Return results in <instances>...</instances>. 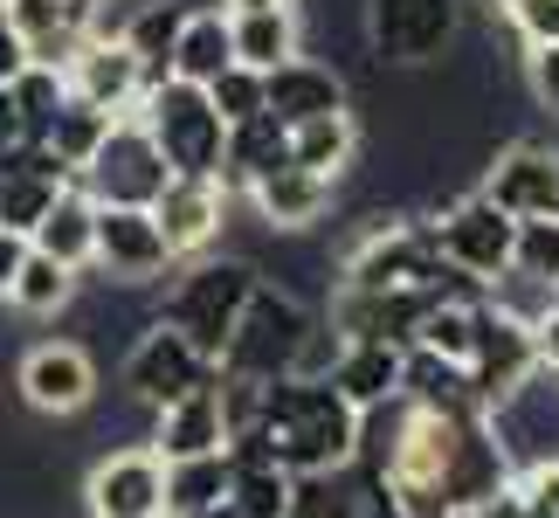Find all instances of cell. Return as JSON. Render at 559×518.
I'll return each instance as SVG.
<instances>
[{
	"mask_svg": "<svg viewBox=\"0 0 559 518\" xmlns=\"http://www.w3.org/2000/svg\"><path fill=\"white\" fill-rule=\"evenodd\" d=\"M235 443H255L276 470L290 478H325V470H346L359 449V408L338 395L332 380H270L263 408H255V428Z\"/></svg>",
	"mask_w": 559,
	"mask_h": 518,
	"instance_id": "cell-1",
	"label": "cell"
},
{
	"mask_svg": "<svg viewBox=\"0 0 559 518\" xmlns=\"http://www.w3.org/2000/svg\"><path fill=\"white\" fill-rule=\"evenodd\" d=\"M311 326H318V311L305 305V297L263 276V284L249 291L242 318H235V332L222 345V360H214V374H222V380H263V387L284 380V374H297V353H305Z\"/></svg>",
	"mask_w": 559,
	"mask_h": 518,
	"instance_id": "cell-2",
	"label": "cell"
},
{
	"mask_svg": "<svg viewBox=\"0 0 559 518\" xmlns=\"http://www.w3.org/2000/svg\"><path fill=\"white\" fill-rule=\"evenodd\" d=\"M255 284H263V270H255L249 256H193L174 284H166L153 318L187 332L207 360H222V345H228V332H235V318H242Z\"/></svg>",
	"mask_w": 559,
	"mask_h": 518,
	"instance_id": "cell-3",
	"label": "cell"
},
{
	"mask_svg": "<svg viewBox=\"0 0 559 518\" xmlns=\"http://www.w3.org/2000/svg\"><path fill=\"white\" fill-rule=\"evenodd\" d=\"M139 125L153 132V145L166 153V166L187 173V180H222V145H228V125L222 111L207 104L201 83H180V76H166L145 91L139 104Z\"/></svg>",
	"mask_w": 559,
	"mask_h": 518,
	"instance_id": "cell-4",
	"label": "cell"
},
{
	"mask_svg": "<svg viewBox=\"0 0 559 518\" xmlns=\"http://www.w3.org/2000/svg\"><path fill=\"white\" fill-rule=\"evenodd\" d=\"M359 35L380 70H428L456 49L463 8L456 0H359Z\"/></svg>",
	"mask_w": 559,
	"mask_h": 518,
	"instance_id": "cell-5",
	"label": "cell"
},
{
	"mask_svg": "<svg viewBox=\"0 0 559 518\" xmlns=\"http://www.w3.org/2000/svg\"><path fill=\"white\" fill-rule=\"evenodd\" d=\"M166 180H174V166H166V153L153 145V132L132 118H111V132H104V145L91 160L76 166V187L91 193L97 208H153Z\"/></svg>",
	"mask_w": 559,
	"mask_h": 518,
	"instance_id": "cell-6",
	"label": "cell"
},
{
	"mask_svg": "<svg viewBox=\"0 0 559 518\" xmlns=\"http://www.w3.org/2000/svg\"><path fill=\"white\" fill-rule=\"evenodd\" d=\"M484 428H490V443H498L511 478L539 470V463H559V374L552 366H532L511 395H498L484 408Z\"/></svg>",
	"mask_w": 559,
	"mask_h": 518,
	"instance_id": "cell-7",
	"label": "cell"
},
{
	"mask_svg": "<svg viewBox=\"0 0 559 518\" xmlns=\"http://www.w3.org/2000/svg\"><path fill=\"white\" fill-rule=\"evenodd\" d=\"M118 21L124 14H111V8L91 14V35H83L76 56L62 62V83H70V97L97 104V111L132 118L139 104H145V70H139V56H132V42L118 35Z\"/></svg>",
	"mask_w": 559,
	"mask_h": 518,
	"instance_id": "cell-8",
	"label": "cell"
},
{
	"mask_svg": "<svg viewBox=\"0 0 559 518\" xmlns=\"http://www.w3.org/2000/svg\"><path fill=\"white\" fill-rule=\"evenodd\" d=\"M428 235H436L442 263L469 276V284H490V276L511 270V243H519V222H511L504 208H490L484 193H463V201H449L436 222H428Z\"/></svg>",
	"mask_w": 559,
	"mask_h": 518,
	"instance_id": "cell-9",
	"label": "cell"
},
{
	"mask_svg": "<svg viewBox=\"0 0 559 518\" xmlns=\"http://www.w3.org/2000/svg\"><path fill=\"white\" fill-rule=\"evenodd\" d=\"M207 374H214V360H207L187 332L159 326V318L132 339V353H124V395H132L139 408H166L174 395L201 387Z\"/></svg>",
	"mask_w": 559,
	"mask_h": 518,
	"instance_id": "cell-10",
	"label": "cell"
},
{
	"mask_svg": "<svg viewBox=\"0 0 559 518\" xmlns=\"http://www.w3.org/2000/svg\"><path fill=\"white\" fill-rule=\"evenodd\" d=\"M14 387H21V408H35V415H83L97 401V360L76 339H41L21 353Z\"/></svg>",
	"mask_w": 559,
	"mask_h": 518,
	"instance_id": "cell-11",
	"label": "cell"
},
{
	"mask_svg": "<svg viewBox=\"0 0 559 518\" xmlns=\"http://www.w3.org/2000/svg\"><path fill=\"white\" fill-rule=\"evenodd\" d=\"M484 201L504 208L511 222H532V214H559V145L546 139H511L498 160L484 166Z\"/></svg>",
	"mask_w": 559,
	"mask_h": 518,
	"instance_id": "cell-12",
	"label": "cell"
},
{
	"mask_svg": "<svg viewBox=\"0 0 559 518\" xmlns=\"http://www.w3.org/2000/svg\"><path fill=\"white\" fill-rule=\"evenodd\" d=\"M83 505L91 518H166V463L153 443L111 449L91 478H83Z\"/></svg>",
	"mask_w": 559,
	"mask_h": 518,
	"instance_id": "cell-13",
	"label": "cell"
},
{
	"mask_svg": "<svg viewBox=\"0 0 559 518\" xmlns=\"http://www.w3.org/2000/svg\"><path fill=\"white\" fill-rule=\"evenodd\" d=\"M91 270H104L111 284H153L174 270V249L153 222V208H97V256Z\"/></svg>",
	"mask_w": 559,
	"mask_h": 518,
	"instance_id": "cell-14",
	"label": "cell"
},
{
	"mask_svg": "<svg viewBox=\"0 0 559 518\" xmlns=\"http://www.w3.org/2000/svg\"><path fill=\"white\" fill-rule=\"evenodd\" d=\"M153 222L166 235V249H174V263H193V256H207L214 235L228 228V187L222 180H187V173H174L166 193L153 201Z\"/></svg>",
	"mask_w": 559,
	"mask_h": 518,
	"instance_id": "cell-15",
	"label": "cell"
},
{
	"mask_svg": "<svg viewBox=\"0 0 559 518\" xmlns=\"http://www.w3.org/2000/svg\"><path fill=\"white\" fill-rule=\"evenodd\" d=\"M153 449H159V463H187V457H214V449H228L222 374H207L201 387H187V395H174L166 408H153Z\"/></svg>",
	"mask_w": 559,
	"mask_h": 518,
	"instance_id": "cell-16",
	"label": "cell"
},
{
	"mask_svg": "<svg viewBox=\"0 0 559 518\" xmlns=\"http://www.w3.org/2000/svg\"><path fill=\"white\" fill-rule=\"evenodd\" d=\"M532 366H539V353H532V332L519 326V318L490 311L477 297V345H469V387H477V401L490 408L498 395H511Z\"/></svg>",
	"mask_w": 559,
	"mask_h": 518,
	"instance_id": "cell-17",
	"label": "cell"
},
{
	"mask_svg": "<svg viewBox=\"0 0 559 518\" xmlns=\"http://www.w3.org/2000/svg\"><path fill=\"white\" fill-rule=\"evenodd\" d=\"M263 104H270V118H284V125H290V132H297V125H311V118L353 111L346 76H338L332 62H318V56H290V62H276V70L263 76Z\"/></svg>",
	"mask_w": 559,
	"mask_h": 518,
	"instance_id": "cell-18",
	"label": "cell"
},
{
	"mask_svg": "<svg viewBox=\"0 0 559 518\" xmlns=\"http://www.w3.org/2000/svg\"><path fill=\"white\" fill-rule=\"evenodd\" d=\"M332 193H338V180H325V173L276 166V173H263V180L249 187V208H255V222L270 235H311L332 214Z\"/></svg>",
	"mask_w": 559,
	"mask_h": 518,
	"instance_id": "cell-19",
	"label": "cell"
},
{
	"mask_svg": "<svg viewBox=\"0 0 559 518\" xmlns=\"http://www.w3.org/2000/svg\"><path fill=\"white\" fill-rule=\"evenodd\" d=\"M0 14L14 21L21 49H28V62H49V70H62V62L76 56V42L91 35V14L83 0H0Z\"/></svg>",
	"mask_w": 559,
	"mask_h": 518,
	"instance_id": "cell-20",
	"label": "cell"
},
{
	"mask_svg": "<svg viewBox=\"0 0 559 518\" xmlns=\"http://www.w3.org/2000/svg\"><path fill=\"white\" fill-rule=\"evenodd\" d=\"M28 243H35L41 256H56L62 270L83 276V270H91V256H97V201L70 180V187L56 193V208L28 228Z\"/></svg>",
	"mask_w": 559,
	"mask_h": 518,
	"instance_id": "cell-21",
	"label": "cell"
},
{
	"mask_svg": "<svg viewBox=\"0 0 559 518\" xmlns=\"http://www.w3.org/2000/svg\"><path fill=\"white\" fill-rule=\"evenodd\" d=\"M332 387L359 408V415H373V408L401 401V345L346 339V345H338V366H332Z\"/></svg>",
	"mask_w": 559,
	"mask_h": 518,
	"instance_id": "cell-22",
	"label": "cell"
},
{
	"mask_svg": "<svg viewBox=\"0 0 559 518\" xmlns=\"http://www.w3.org/2000/svg\"><path fill=\"white\" fill-rule=\"evenodd\" d=\"M276 166H290V125L284 118H270V111H255V118H242V125H228V145H222V187L235 193V187H255L263 173H276Z\"/></svg>",
	"mask_w": 559,
	"mask_h": 518,
	"instance_id": "cell-23",
	"label": "cell"
},
{
	"mask_svg": "<svg viewBox=\"0 0 559 518\" xmlns=\"http://www.w3.org/2000/svg\"><path fill=\"white\" fill-rule=\"evenodd\" d=\"M235 70V35H228V8H187L180 42H174V76L180 83H207Z\"/></svg>",
	"mask_w": 559,
	"mask_h": 518,
	"instance_id": "cell-24",
	"label": "cell"
},
{
	"mask_svg": "<svg viewBox=\"0 0 559 518\" xmlns=\"http://www.w3.org/2000/svg\"><path fill=\"white\" fill-rule=\"evenodd\" d=\"M180 21H187L180 0H132V8H124L118 35L132 42V56H139V70H145V91L174 76V42H180Z\"/></svg>",
	"mask_w": 559,
	"mask_h": 518,
	"instance_id": "cell-25",
	"label": "cell"
},
{
	"mask_svg": "<svg viewBox=\"0 0 559 518\" xmlns=\"http://www.w3.org/2000/svg\"><path fill=\"white\" fill-rule=\"evenodd\" d=\"M228 35H235V62L270 76L276 62L297 56V42H305V21H297V8H255V14H228Z\"/></svg>",
	"mask_w": 559,
	"mask_h": 518,
	"instance_id": "cell-26",
	"label": "cell"
},
{
	"mask_svg": "<svg viewBox=\"0 0 559 518\" xmlns=\"http://www.w3.org/2000/svg\"><path fill=\"white\" fill-rule=\"evenodd\" d=\"M401 401H421V408H484L477 387H469V366L428 353V345H401Z\"/></svg>",
	"mask_w": 559,
	"mask_h": 518,
	"instance_id": "cell-27",
	"label": "cell"
},
{
	"mask_svg": "<svg viewBox=\"0 0 559 518\" xmlns=\"http://www.w3.org/2000/svg\"><path fill=\"white\" fill-rule=\"evenodd\" d=\"M228 491H235V457L228 449L166 463V518H207L214 505H228Z\"/></svg>",
	"mask_w": 559,
	"mask_h": 518,
	"instance_id": "cell-28",
	"label": "cell"
},
{
	"mask_svg": "<svg viewBox=\"0 0 559 518\" xmlns=\"http://www.w3.org/2000/svg\"><path fill=\"white\" fill-rule=\"evenodd\" d=\"M359 160V118L353 111H332V118H311L290 132V166L305 173H325V180H346Z\"/></svg>",
	"mask_w": 559,
	"mask_h": 518,
	"instance_id": "cell-29",
	"label": "cell"
},
{
	"mask_svg": "<svg viewBox=\"0 0 559 518\" xmlns=\"http://www.w3.org/2000/svg\"><path fill=\"white\" fill-rule=\"evenodd\" d=\"M8 97H14V125H21V139L41 145V132H49V118L70 104V83H62V70H49V62H28L14 83H8Z\"/></svg>",
	"mask_w": 559,
	"mask_h": 518,
	"instance_id": "cell-30",
	"label": "cell"
},
{
	"mask_svg": "<svg viewBox=\"0 0 559 518\" xmlns=\"http://www.w3.org/2000/svg\"><path fill=\"white\" fill-rule=\"evenodd\" d=\"M104 132H111V111H97V104H83V97H70L62 111L49 118V132H41V145L70 166V180H76V166L104 145Z\"/></svg>",
	"mask_w": 559,
	"mask_h": 518,
	"instance_id": "cell-31",
	"label": "cell"
},
{
	"mask_svg": "<svg viewBox=\"0 0 559 518\" xmlns=\"http://www.w3.org/2000/svg\"><path fill=\"white\" fill-rule=\"evenodd\" d=\"M70 297H76V270H62L56 256L28 249V263H21L14 291H8V305H14V311H28V318H56L62 305H70Z\"/></svg>",
	"mask_w": 559,
	"mask_h": 518,
	"instance_id": "cell-32",
	"label": "cell"
},
{
	"mask_svg": "<svg viewBox=\"0 0 559 518\" xmlns=\"http://www.w3.org/2000/svg\"><path fill=\"white\" fill-rule=\"evenodd\" d=\"M511 270H525V276H539V284L559 291V214H532V222H519Z\"/></svg>",
	"mask_w": 559,
	"mask_h": 518,
	"instance_id": "cell-33",
	"label": "cell"
},
{
	"mask_svg": "<svg viewBox=\"0 0 559 518\" xmlns=\"http://www.w3.org/2000/svg\"><path fill=\"white\" fill-rule=\"evenodd\" d=\"M207 104L222 111V125H242V118H255V111H270V104H263V70H242V62H235V70H222V76L207 83Z\"/></svg>",
	"mask_w": 559,
	"mask_h": 518,
	"instance_id": "cell-34",
	"label": "cell"
},
{
	"mask_svg": "<svg viewBox=\"0 0 559 518\" xmlns=\"http://www.w3.org/2000/svg\"><path fill=\"white\" fill-rule=\"evenodd\" d=\"M504 21L519 28L525 49H546V42H559V0H519Z\"/></svg>",
	"mask_w": 559,
	"mask_h": 518,
	"instance_id": "cell-35",
	"label": "cell"
},
{
	"mask_svg": "<svg viewBox=\"0 0 559 518\" xmlns=\"http://www.w3.org/2000/svg\"><path fill=\"white\" fill-rule=\"evenodd\" d=\"M525 83H532V97H539V111L559 118V42H546V49H525Z\"/></svg>",
	"mask_w": 559,
	"mask_h": 518,
	"instance_id": "cell-36",
	"label": "cell"
},
{
	"mask_svg": "<svg viewBox=\"0 0 559 518\" xmlns=\"http://www.w3.org/2000/svg\"><path fill=\"white\" fill-rule=\"evenodd\" d=\"M28 235H21V228H0V297H8L14 291V276H21V263H28Z\"/></svg>",
	"mask_w": 559,
	"mask_h": 518,
	"instance_id": "cell-37",
	"label": "cell"
},
{
	"mask_svg": "<svg viewBox=\"0 0 559 518\" xmlns=\"http://www.w3.org/2000/svg\"><path fill=\"white\" fill-rule=\"evenodd\" d=\"M28 70V49H21V35H14V21L0 14V91H8V83Z\"/></svg>",
	"mask_w": 559,
	"mask_h": 518,
	"instance_id": "cell-38",
	"label": "cell"
},
{
	"mask_svg": "<svg viewBox=\"0 0 559 518\" xmlns=\"http://www.w3.org/2000/svg\"><path fill=\"white\" fill-rule=\"evenodd\" d=\"M532 353H539V366H552L559 374V297H552V311L532 326Z\"/></svg>",
	"mask_w": 559,
	"mask_h": 518,
	"instance_id": "cell-39",
	"label": "cell"
},
{
	"mask_svg": "<svg viewBox=\"0 0 559 518\" xmlns=\"http://www.w3.org/2000/svg\"><path fill=\"white\" fill-rule=\"evenodd\" d=\"M14 139H21V125H14V97L0 91V145H14Z\"/></svg>",
	"mask_w": 559,
	"mask_h": 518,
	"instance_id": "cell-40",
	"label": "cell"
},
{
	"mask_svg": "<svg viewBox=\"0 0 559 518\" xmlns=\"http://www.w3.org/2000/svg\"><path fill=\"white\" fill-rule=\"evenodd\" d=\"M228 14H255V8H297V0H222Z\"/></svg>",
	"mask_w": 559,
	"mask_h": 518,
	"instance_id": "cell-41",
	"label": "cell"
},
{
	"mask_svg": "<svg viewBox=\"0 0 559 518\" xmlns=\"http://www.w3.org/2000/svg\"><path fill=\"white\" fill-rule=\"evenodd\" d=\"M83 8H132V0H83Z\"/></svg>",
	"mask_w": 559,
	"mask_h": 518,
	"instance_id": "cell-42",
	"label": "cell"
},
{
	"mask_svg": "<svg viewBox=\"0 0 559 518\" xmlns=\"http://www.w3.org/2000/svg\"><path fill=\"white\" fill-rule=\"evenodd\" d=\"M484 8H498V14H511V8H519V0H484Z\"/></svg>",
	"mask_w": 559,
	"mask_h": 518,
	"instance_id": "cell-43",
	"label": "cell"
}]
</instances>
